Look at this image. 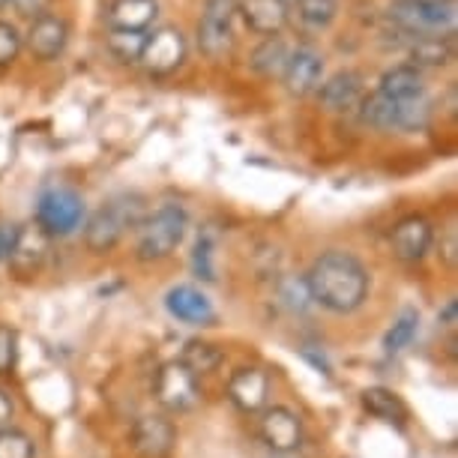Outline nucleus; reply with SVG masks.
Returning <instances> with one entry per match:
<instances>
[{"instance_id":"nucleus-1","label":"nucleus","mask_w":458,"mask_h":458,"mask_svg":"<svg viewBox=\"0 0 458 458\" xmlns=\"http://www.w3.org/2000/svg\"><path fill=\"white\" fill-rule=\"evenodd\" d=\"M309 297L321 302L335 315H348L369 297V270L360 264V258L342 249H330L321 258H315L312 270L306 273Z\"/></svg>"},{"instance_id":"nucleus-2","label":"nucleus","mask_w":458,"mask_h":458,"mask_svg":"<svg viewBox=\"0 0 458 458\" xmlns=\"http://www.w3.org/2000/svg\"><path fill=\"white\" fill-rule=\"evenodd\" d=\"M144 219V198L141 195H120L99 207L97 213L84 222V243L90 252L106 255L111 252L129 228H138Z\"/></svg>"},{"instance_id":"nucleus-3","label":"nucleus","mask_w":458,"mask_h":458,"mask_svg":"<svg viewBox=\"0 0 458 458\" xmlns=\"http://www.w3.org/2000/svg\"><path fill=\"white\" fill-rule=\"evenodd\" d=\"M186 228H189V216L180 204H162L153 213H144V219L138 222V243H135L138 261L150 264L174 255L177 246L183 243Z\"/></svg>"},{"instance_id":"nucleus-4","label":"nucleus","mask_w":458,"mask_h":458,"mask_svg":"<svg viewBox=\"0 0 458 458\" xmlns=\"http://www.w3.org/2000/svg\"><path fill=\"white\" fill-rule=\"evenodd\" d=\"M84 198L69 186H51L37 201V225L48 237H69L84 225Z\"/></svg>"},{"instance_id":"nucleus-5","label":"nucleus","mask_w":458,"mask_h":458,"mask_svg":"<svg viewBox=\"0 0 458 458\" xmlns=\"http://www.w3.org/2000/svg\"><path fill=\"white\" fill-rule=\"evenodd\" d=\"M234 19H237V0H207L201 21H198V48L204 57L225 60L234 51Z\"/></svg>"},{"instance_id":"nucleus-6","label":"nucleus","mask_w":458,"mask_h":458,"mask_svg":"<svg viewBox=\"0 0 458 458\" xmlns=\"http://www.w3.org/2000/svg\"><path fill=\"white\" fill-rule=\"evenodd\" d=\"M153 395L165 411H189L198 402V375L183 360H171L157 371Z\"/></svg>"},{"instance_id":"nucleus-7","label":"nucleus","mask_w":458,"mask_h":458,"mask_svg":"<svg viewBox=\"0 0 458 458\" xmlns=\"http://www.w3.org/2000/svg\"><path fill=\"white\" fill-rule=\"evenodd\" d=\"M186 37L177 28H159L153 33H147L144 51L138 57L150 75H171L186 64Z\"/></svg>"},{"instance_id":"nucleus-8","label":"nucleus","mask_w":458,"mask_h":458,"mask_svg":"<svg viewBox=\"0 0 458 458\" xmlns=\"http://www.w3.org/2000/svg\"><path fill=\"white\" fill-rule=\"evenodd\" d=\"M48 240L51 237L37 222L19 225L15 243L10 249V255H6V264H10L15 279H33V276L42 270V264H46V258H48Z\"/></svg>"},{"instance_id":"nucleus-9","label":"nucleus","mask_w":458,"mask_h":458,"mask_svg":"<svg viewBox=\"0 0 458 458\" xmlns=\"http://www.w3.org/2000/svg\"><path fill=\"white\" fill-rule=\"evenodd\" d=\"M24 46L42 64H51L66 51L69 46V24L66 19H60L55 13H39L30 21L28 33H24Z\"/></svg>"},{"instance_id":"nucleus-10","label":"nucleus","mask_w":458,"mask_h":458,"mask_svg":"<svg viewBox=\"0 0 458 458\" xmlns=\"http://www.w3.org/2000/svg\"><path fill=\"white\" fill-rule=\"evenodd\" d=\"M165 309L177 321H183L189 327H213L219 321V312L210 302V297L195 288V284H177L165 293Z\"/></svg>"},{"instance_id":"nucleus-11","label":"nucleus","mask_w":458,"mask_h":458,"mask_svg":"<svg viewBox=\"0 0 458 458\" xmlns=\"http://www.w3.org/2000/svg\"><path fill=\"white\" fill-rule=\"evenodd\" d=\"M282 81L291 97H309V93H315L318 84L324 81V57L315 48L291 51L282 69Z\"/></svg>"},{"instance_id":"nucleus-12","label":"nucleus","mask_w":458,"mask_h":458,"mask_svg":"<svg viewBox=\"0 0 458 458\" xmlns=\"http://www.w3.org/2000/svg\"><path fill=\"white\" fill-rule=\"evenodd\" d=\"M435 243V228L426 216H408L393 228L390 246L399 261H420Z\"/></svg>"},{"instance_id":"nucleus-13","label":"nucleus","mask_w":458,"mask_h":458,"mask_svg":"<svg viewBox=\"0 0 458 458\" xmlns=\"http://www.w3.org/2000/svg\"><path fill=\"white\" fill-rule=\"evenodd\" d=\"M261 440L273 453H293L302 444V420L288 408H270L261 417Z\"/></svg>"},{"instance_id":"nucleus-14","label":"nucleus","mask_w":458,"mask_h":458,"mask_svg":"<svg viewBox=\"0 0 458 458\" xmlns=\"http://www.w3.org/2000/svg\"><path fill=\"white\" fill-rule=\"evenodd\" d=\"M267 393H270V377H267V371L258 366L237 369L228 380V399L243 413L261 411L267 404Z\"/></svg>"},{"instance_id":"nucleus-15","label":"nucleus","mask_w":458,"mask_h":458,"mask_svg":"<svg viewBox=\"0 0 458 458\" xmlns=\"http://www.w3.org/2000/svg\"><path fill=\"white\" fill-rule=\"evenodd\" d=\"M318 99L327 111L333 114H342V111H351L360 106L362 99V75L353 72V69H342V72L330 75L327 81L318 84Z\"/></svg>"},{"instance_id":"nucleus-16","label":"nucleus","mask_w":458,"mask_h":458,"mask_svg":"<svg viewBox=\"0 0 458 458\" xmlns=\"http://www.w3.org/2000/svg\"><path fill=\"white\" fill-rule=\"evenodd\" d=\"M177 440L174 426L165 417H141L132 426V449L144 458H162Z\"/></svg>"},{"instance_id":"nucleus-17","label":"nucleus","mask_w":458,"mask_h":458,"mask_svg":"<svg viewBox=\"0 0 458 458\" xmlns=\"http://www.w3.org/2000/svg\"><path fill=\"white\" fill-rule=\"evenodd\" d=\"M288 10L282 0H237V15L246 21L249 30L261 33V37H273L282 33L288 24Z\"/></svg>"},{"instance_id":"nucleus-18","label":"nucleus","mask_w":458,"mask_h":458,"mask_svg":"<svg viewBox=\"0 0 458 458\" xmlns=\"http://www.w3.org/2000/svg\"><path fill=\"white\" fill-rule=\"evenodd\" d=\"M159 19V0H111L108 28L150 30Z\"/></svg>"},{"instance_id":"nucleus-19","label":"nucleus","mask_w":458,"mask_h":458,"mask_svg":"<svg viewBox=\"0 0 458 458\" xmlns=\"http://www.w3.org/2000/svg\"><path fill=\"white\" fill-rule=\"evenodd\" d=\"M377 93H384V97H390V99H395V102L422 97V93H426V81H422L420 66H413V64H399V66L386 69V72L380 75Z\"/></svg>"},{"instance_id":"nucleus-20","label":"nucleus","mask_w":458,"mask_h":458,"mask_svg":"<svg viewBox=\"0 0 458 458\" xmlns=\"http://www.w3.org/2000/svg\"><path fill=\"white\" fill-rule=\"evenodd\" d=\"M455 46L449 37L440 33H417L411 42V64L413 66H446L453 64Z\"/></svg>"},{"instance_id":"nucleus-21","label":"nucleus","mask_w":458,"mask_h":458,"mask_svg":"<svg viewBox=\"0 0 458 458\" xmlns=\"http://www.w3.org/2000/svg\"><path fill=\"white\" fill-rule=\"evenodd\" d=\"M360 402H362V408L380 422H399L402 426V422L408 420L404 402L393 390H386V386H369V390H362Z\"/></svg>"},{"instance_id":"nucleus-22","label":"nucleus","mask_w":458,"mask_h":458,"mask_svg":"<svg viewBox=\"0 0 458 458\" xmlns=\"http://www.w3.org/2000/svg\"><path fill=\"white\" fill-rule=\"evenodd\" d=\"M288 46L279 33L273 37H264V42L252 51V69L264 79H282V69H284V60H288Z\"/></svg>"},{"instance_id":"nucleus-23","label":"nucleus","mask_w":458,"mask_h":458,"mask_svg":"<svg viewBox=\"0 0 458 458\" xmlns=\"http://www.w3.org/2000/svg\"><path fill=\"white\" fill-rule=\"evenodd\" d=\"M357 108H360L362 123H369L375 129H384V132L395 129V120H399V102L384 97V93H371V97L360 99Z\"/></svg>"},{"instance_id":"nucleus-24","label":"nucleus","mask_w":458,"mask_h":458,"mask_svg":"<svg viewBox=\"0 0 458 458\" xmlns=\"http://www.w3.org/2000/svg\"><path fill=\"white\" fill-rule=\"evenodd\" d=\"M417 330H420V312H417V309H402V315L395 318L393 327L384 335V351L390 353V357L402 353L413 342Z\"/></svg>"},{"instance_id":"nucleus-25","label":"nucleus","mask_w":458,"mask_h":458,"mask_svg":"<svg viewBox=\"0 0 458 458\" xmlns=\"http://www.w3.org/2000/svg\"><path fill=\"white\" fill-rule=\"evenodd\" d=\"M147 42V30H123V28H108V51L120 64H138Z\"/></svg>"},{"instance_id":"nucleus-26","label":"nucleus","mask_w":458,"mask_h":458,"mask_svg":"<svg viewBox=\"0 0 458 458\" xmlns=\"http://www.w3.org/2000/svg\"><path fill=\"white\" fill-rule=\"evenodd\" d=\"M297 15L302 19V24L315 30L330 28L335 21V13H339V0H297Z\"/></svg>"},{"instance_id":"nucleus-27","label":"nucleus","mask_w":458,"mask_h":458,"mask_svg":"<svg viewBox=\"0 0 458 458\" xmlns=\"http://www.w3.org/2000/svg\"><path fill=\"white\" fill-rule=\"evenodd\" d=\"M180 360H183L186 366L195 371V375H207V371H213L222 362V351L216 348V344H210V342L192 339V342H186L183 357H180Z\"/></svg>"},{"instance_id":"nucleus-28","label":"nucleus","mask_w":458,"mask_h":458,"mask_svg":"<svg viewBox=\"0 0 458 458\" xmlns=\"http://www.w3.org/2000/svg\"><path fill=\"white\" fill-rule=\"evenodd\" d=\"M0 458H37L33 440L19 428H0Z\"/></svg>"},{"instance_id":"nucleus-29","label":"nucleus","mask_w":458,"mask_h":458,"mask_svg":"<svg viewBox=\"0 0 458 458\" xmlns=\"http://www.w3.org/2000/svg\"><path fill=\"white\" fill-rule=\"evenodd\" d=\"M192 267H195V276L198 279H207L213 282L216 279V270H213V234L204 231L195 243V252H192Z\"/></svg>"},{"instance_id":"nucleus-30","label":"nucleus","mask_w":458,"mask_h":458,"mask_svg":"<svg viewBox=\"0 0 458 458\" xmlns=\"http://www.w3.org/2000/svg\"><path fill=\"white\" fill-rule=\"evenodd\" d=\"M21 48H24V37L19 33V28L10 21H0V66L15 64Z\"/></svg>"},{"instance_id":"nucleus-31","label":"nucleus","mask_w":458,"mask_h":458,"mask_svg":"<svg viewBox=\"0 0 458 458\" xmlns=\"http://www.w3.org/2000/svg\"><path fill=\"white\" fill-rule=\"evenodd\" d=\"M19 360V335L6 324H0V375H6Z\"/></svg>"},{"instance_id":"nucleus-32","label":"nucleus","mask_w":458,"mask_h":458,"mask_svg":"<svg viewBox=\"0 0 458 458\" xmlns=\"http://www.w3.org/2000/svg\"><path fill=\"white\" fill-rule=\"evenodd\" d=\"M455 252H458V243H455V225H449L444 231V240H440V258H444L446 267H455Z\"/></svg>"},{"instance_id":"nucleus-33","label":"nucleus","mask_w":458,"mask_h":458,"mask_svg":"<svg viewBox=\"0 0 458 458\" xmlns=\"http://www.w3.org/2000/svg\"><path fill=\"white\" fill-rule=\"evenodd\" d=\"M15 234H19V225L0 222V261H6V255H10V249L15 243Z\"/></svg>"},{"instance_id":"nucleus-34","label":"nucleus","mask_w":458,"mask_h":458,"mask_svg":"<svg viewBox=\"0 0 458 458\" xmlns=\"http://www.w3.org/2000/svg\"><path fill=\"white\" fill-rule=\"evenodd\" d=\"M13 399H10V393L6 390H0V428H6L10 426V420H13Z\"/></svg>"},{"instance_id":"nucleus-35","label":"nucleus","mask_w":458,"mask_h":458,"mask_svg":"<svg viewBox=\"0 0 458 458\" xmlns=\"http://www.w3.org/2000/svg\"><path fill=\"white\" fill-rule=\"evenodd\" d=\"M455 315H458V302H455V300H449V302H446V309L440 312V324H444L446 330H455Z\"/></svg>"},{"instance_id":"nucleus-36","label":"nucleus","mask_w":458,"mask_h":458,"mask_svg":"<svg viewBox=\"0 0 458 458\" xmlns=\"http://www.w3.org/2000/svg\"><path fill=\"white\" fill-rule=\"evenodd\" d=\"M13 4V0H0V10H4V6H10Z\"/></svg>"},{"instance_id":"nucleus-37","label":"nucleus","mask_w":458,"mask_h":458,"mask_svg":"<svg viewBox=\"0 0 458 458\" xmlns=\"http://www.w3.org/2000/svg\"><path fill=\"white\" fill-rule=\"evenodd\" d=\"M282 4H284V6H293V4H297V0H282Z\"/></svg>"}]
</instances>
